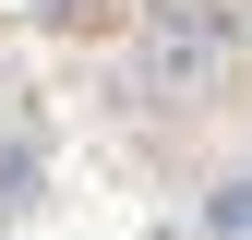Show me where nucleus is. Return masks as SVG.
I'll list each match as a JSON object with an SVG mask.
<instances>
[{
  "label": "nucleus",
  "mask_w": 252,
  "mask_h": 240,
  "mask_svg": "<svg viewBox=\"0 0 252 240\" xmlns=\"http://www.w3.org/2000/svg\"><path fill=\"white\" fill-rule=\"evenodd\" d=\"M216 84H228V24H216V12H156L144 48H132V96H156V108H204Z\"/></svg>",
  "instance_id": "obj_1"
},
{
  "label": "nucleus",
  "mask_w": 252,
  "mask_h": 240,
  "mask_svg": "<svg viewBox=\"0 0 252 240\" xmlns=\"http://www.w3.org/2000/svg\"><path fill=\"white\" fill-rule=\"evenodd\" d=\"M36 12H72V0H36Z\"/></svg>",
  "instance_id": "obj_3"
},
{
  "label": "nucleus",
  "mask_w": 252,
  "mask_h": 240,
  "mask_svg": "<svg viewBox=\"0 0 252 240\" xmlns=\"http://www.w3.org/2000/svg\"><path fill=\"white\" fill-rule=\"evenodd\" d=\"M204 240H252V180H216L204 192Z\"/></svg>",
  "instance_id": "obj_2"
}]
</instances>
